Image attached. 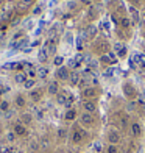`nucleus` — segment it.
<instances>
[{"label": "nucleus", "instance_id": "nucleus-1", "mask_svg": "<svg viewBox=\"0 0 145 153\" xmlns=\"http://www.w3.org/2000/svg\"><path fill=\"white\" fill-rule=\"evenodd\" d=\"M80 122L84 125V127H91V125L94 123V116L91 114V113H83L81 114V117H80Z\"/></svg>", "mask_w": 145, "mask_h": 153}, {"label": "nucleus", "instance_id": "nucleus-2", "mask_svg": "<svg viewBox=\"0 0 145 153\" xmlns=\"http://www.w3.org/2000/svg\"><path fill=\"white\" fill-rule=\"evenodd\" d=\"M84 136H86V133H84L83 130L75 128V130H73V134H72V142H73V144H80L83 139H84Z\"/></svg>", "mask_w": 145, "mask_h": 153}, {"label": "nucleus", "instance_id": "nucleus-3", "mask_svg": "<svg viewBox=\"0 0 145 153\" xmlns=\"http://www.w3.org/2000/svg\"><path fill=\"white\" fill-rule=\"evenodd\" d=\"M69 76H70V74H69V69L64 67V66H61L58 67V71H56V78L58 80H69Z\"/></svg>", "mask_w": 145, "mask_h": 153}, {"label": "nucleus", "instance_id": "nucleus-4", "mask_svg": "<svg viewBox=\"0 0 145 153\" xmlns=\"http://www.w3.org/2000/svg\"><path fill=\"white\" fill-rule=\"evenodd\" d=\"M108 141H109V144H111V145L119 144V142H120V134H119V131H115V130L109 131V134H108Z\"/></svg>", "mask_w": 145, "mask_h": 153}, {"label": "nucleus", "instance_id": "nucleus-5", "mask_svg": "<svg viewBox=\"0 0 145 153\" xmlns=\"http://www.w3.org/2000/svg\"><path fill=\"white\" fill-rule=\"evenodd\" d=\"M123 92H125V95L128 97V99H134V97H136V89L131 85H125V86H123Z\"/></svg>", "mask_w": 145, "mask_h": 153}, {"label": "nucleus", "instance_id": "nucleus-6", "mask_svg": "<svg viewBox=\"0 0 145 153\" xmlns=\"http://www.w3.org/2000/svg\"><path fill=\"white\" fill-rule=\"evenodd\" d=\"M83 108H84V111L86 113H94V111L97 109V106H95V103L92 102V100H86L84 103H83Z\"/></svg>", "mask_w": 145, "mask_h": 153}, {"label": "nucleus", "instance_id": "nucleus-7", "mask_svg": "<svg viewBox=\"0 0 145 153\" xmlns=\"http://www.w3.org/2000/svg\"><path fill=\"white\" fill-rule=\"evenodd\" d=\"M14 134H16V136H25V134H27V128H25V125H22V123L14 125Z\"/></svg>", "mask_w": 145, "mask_h": 153}, {"label": "nucleus", "instance_id": "nucleus-8", "mask_svg": "<svg viewBox=\"0 0 145 153\" xmlns=\"http://www.w3.org/2000/svg\"><path fill=\"white\" fill-rule=\"evenodd\" d=\"M38 56H39V61H41V62H45V61H47V58H48V47H47L45 44H44L42 48H41V52H39Z\"/></svg>", "mask_w": 145, "mask_h": 153}, {"label": "nucleus", "instance_id": "nucleus-9", "mask_svg": "<svg viewBox=\"0 0 145 153\" xmlns=\"http://www.w3.org/2000/svg\"><path fill=\"white\" fill-rule=\"evenodd\" d=\"M83 95H84L86 99H94V97L97 95V91L94 88H84L83 89Z\"/></svg>", "mask_w": 145, "mask_h": 153}, {"label": "nucleus", "instance_id": "nucleus-10", "mask_svg": "<svg viewBox=\"0 0 145 153\" xmlns=\"http://www.w3.org/2000/svg\"><path fill=\"white\" fill-rule=\"evenodd\" d=\"M141 125L137 123V122H134V123H131V134H133L134 137H137V136H141Z\"/></svg>", "mask_w": 145, "mask_h": 153}, {"label": "nucleus", "instance_id": "nucleus-11", "mask_svg": "<svg viewBox=\"0 0 145 153\" xmlns=\"http://www.w3.org/2000/svg\"><path fill=\"white\" fill-rule=\"evenodd\" d=\"M108 48H109V45H108L106 41H101V42H100L98 45H97V50L101 52L103 55H106V53H108Z\"/></svg>", "mask_w": 145, "mask_h": 153}, {"label": "nucleus", "instance_id": "nucleus-12", "mask_svg": "<svg viewBox=\"0 0 145 153\" xmlns=\"http://www.w3.org/2000/svg\"><path fill=\"white\" fill-rule=\"evenodd\" d=\"M48 94L58 95V83L56 81H52L50 85H48Z\"/></svg>", "mask_w": 145, "mask_h": 153}, {"label": "nucleus", "instance_id": "nucleus-13", "mask_svg": "<svg viewBox=\"0 0 145 153\" xmlns=\"http://www.w3.org/2000/svg\"><path fill=\"white\" fill-rule=\"evenodd\" d=\"M14 80H16V83H19V85H25V81L28 80V78H27V75H25V74L19 72V74H16Z\"/></svg>", "mask_w": 145, "mask_h": 153}, {"label": "nucleus", "instance_id": "nucleus-14", "mask_svg": "<svg viewBox=\"0 0 145 153\" xmlns=\"http://www.w3.org/2000/svg\"><path fill=\"white\" fill-rule=\"evenodd\" d=\"M75 117H77V111L72 109V108H70V109H67V113H66V116H64V119L70 122V120H75Z\"/></svg>", "mask_w": 145, "mask_h": 153}, {"label": "nucleus", "instance_id": "nucleus-15", "mask_svg": "<svg viewBox=\"0 0 145 153\" xmlns=\"http://www.w3.org/2000/svg\"><path fill=\"white\" fill-rule=\"evenodd\" d=\"M69 80H70L72 85H78V83H80V74L78 72H72L70 76H69Z\"/></svg>", "mask_w": 145, "mask_h": 153}, {"label": "nucleus", "instance_id": "nucleus-16", "mask_svg": "<svg viewBox=\"0 0 145 153\" xmlns=\"http://www.w3.org/2000/svg\"><path fill=\"white\" fill-rule=\"evenodd\" d=\"M134 59H136V62L141 64V67H145V55L144 53H136Z\"/></svg>", "mask_w": 145, "mask_h": 153}, {"label": "nucleus", "instance_id": "nucleus-17", "mask_svg": "<svg viewBox=\"0 0 145 153\" xmlns=\"http://www.w3.org/2000/svg\"><path fill=\"white\" fill-rule=\"evenodd\" d=\"M129 13H131V16H133V22H139V13H137V10L134 8V6H129Z\"/></svg>", "mask_w": 145, "mask_h": 153}, {"label": "nucleus", "instance_id": "nucleus-18", "mask_svg": "<svg viewBox=\"0 0 145 153\" xmlns=\"http://www.w3.org/2000/svg\"><path fill=\"white\" fill-rule=\"evenodd\" d=\"M36 72H38V76H39V78H45V76L48 75V69H47V67H39Z\"/></svg>", "mask_w": 145, "mask_h": 153}, {"label": "nucleus", "instance_id": "nucleus-19", "mask_svg": "<svg viewBox=\"0 0 145 153\" xmlns=\"http://www.w3.org/2000/svg\"><path fill=\"white\" fill-rule=\"evenodd\" d=\"M67 99H69V97H67L66 94H58V97H56V100H58L59 105H66V103H67Z\"/></svg>", "mask_w": 145, "mask_h": 153}, {"label": "nucleus", "instance_id": "nucleus-20", "mask_svg": "<svg viewBox=\"0 0 145 153\" xmlns=\"http://www.w3.org/2000/svg\"><path fill=\"white\" fill-rule=\"evenodd\" d=\"M30 99H31L33 102H39V100H41V92H39V91H31V92H30Z\"/></svg>", "mask_w": 145, "mask_h": 153}, {"label": "nucleus", "instance_id": "nucleus-21", "mask_svg": "<svg viewBox=\"0 0 145 153\" xmlns=\"http://www.w3.org/2000/svg\"><path fill=\"white\" fill-rule=\"evenodd\" d=\"M16 105H17L19 108H24V106H25V99H24L22 95H17V97H16Z\"/></svg>", "mask_w": 145, "mask_h": 153}, {"label": "nucleus", "instance_id": "nucleus-22", "mask_svg": "<svg viewBox=\"0 0 145 153\" xmlns=\"http://www.w3.org/2000/svg\"><path fill=\"white\" fill-rule=\"evenodd\" d=\"M8 109H10V103L8 102H6V100L0 102V111H3V113H5V111H8Z\"/></svg>", "mask_w": 145, "mask_h": 153}, {"label": "nucleus", "instance_id": "nucleus-23", "mask_svg": "<svg viewBox=\"0 0 145 153\" xmlns=\"http://www.w3.org/2000/svg\"><path fill=\"white\" fill-rule=\"evenodd\" d=\"M53 62H55V66L61 67V66H63V62H64V58H63V56H56V58L53 59Z\"/></svg>", "mask_w": 145, "mask_h": 153}, {"label": "nucleus", "instance_id": "nucleus-24", "mask_svg": "<svg viewBox=\"0 0 145 153\" xmlns=\"http://www.w3.org/2000/svg\"><path fill=\"white\" fill-rule=\"evenodd\" d=\"M120 127H122L123 130H125V128L128 127V119H127L125 116H122V117H120Z\"/></svg>", "mask_w": 145, "mask_h": 153}, {"label": "nucleus", "instance_id": "nucleus-25", "mask_svg": "<svg viewBox=\"0 0 145 153\" xmlns=\"http://www.w3.org/2000/svg\"><path fill=\"white\" fill-rule=\"evenodd\" d=\"M95 34H97V28H95V27H89V28H87V36L92 38V36H95Z\"/></svg>", "mask_w": 145, "mask_h": 153}, {"label": "nucleus", "instance_id": "nucleus-26", "mask_svg": "<svg viewBox=\"0 0 145 153\" xmlns=\"http://www.w3.org/2000/svg\"><path fill=\"white\" fill-rule=\"evenodd\" d=\"M34 83H36V81H34L33 78H30V80H27V81H25V89H31V88L34 86Z\"/></svg>", "mask_w": 145, "mask_h": 153}, {"label": "nucleus", "instance_id": "nucleus-27", "mask_svg": "<svg viewBox=\"0 0 145 153\" xmlns=\"http://www.w3.org/2000/svg\"><path fill=\"white\" fill-rule=\"evenodd\" d=\"M115 55H117V56H119V58H123V56H127V48L123 47L122 50H119V52H117Z\"/></svg>", "mask_w": 145, "mask_h": 153}, {"label": "nucleus", "instance_id": "nucleus-28", "mask_svg": "<svg viewBox=\"0 0 145 153\" xmlns=\"http://www.w3.org/2000/svg\"><path fill=\"white\" fill-rule=\"evenodd\" d=\"M22 122H24V123H30V122H31V116H30V114H24V116H22Z\"/></svg>", "mask_w": 145, "mask_h": 153}, {"label": "nucleus", "instance_id": "nucleus-29", "mask_svg": "<svg viewBox=\"0 0 145 153\" xmlns=\"http://www.w3.org/2000/svg\"><path fill=\"white\" fill-rule=\"evenodd\" d=\"M106 152H108V153H119V149H117L115 145H109Z\"/></svg>", "mask_w": 145, "mask_h": 153}, {"label": "nucleus", "instance_id": "nucleus-30", "mask_svg": "<svg viewBox=\"0 0 145 153\" xmlns=\"http://www.w3.org/2000/svg\"><path fill=\"white\" fill-rule=\"evenodd\" d=\"M120 24H122L123 28H128V27H129V20L128 19H120Z\"/></svg>", "mask_w": 145, "mask_h": 153}, {"label": "nucleus", "instance_id": "nucleus-31", "mask_svg": "<svg viewBox=\"0 0 145 153\" xmlns=\"http://www.w3.org/2000/svg\"><path fill=\"white\" fill-rule=\"evenodd\" d=\"M66 134H67V131H66L64 128L58 130V136H59V137H63V139H64V137H66Z\"/></svg>", "mask_w": 145, "mask_h": 153}, {"label": "nucleus", "instance_id": "nucleus-32", "mask_svg": "<svg viewBox=\"0 0 145 153\" xmlns=\"http://www.w3.org/2000/svg\"><path fill=\"white\" fill-rule=\"evenodd\" d=\"M128 64H129V67H131V69H136V66H137V62H136V59L133 58V59H129V61H128Z\"/></svg>", "mask_w": 145, "mask_h": 153}, {"label": "nucleus", "instance_id": "nucleus-33", "mask_svg": "<svg viewBox=\"0 0 145 153\" xmlns=\"http://www.w3.org/2000/svg\"><path fill=\"white\" fill-rule=\"evenodd\" d=\"M41 11H42V8H41V6H36V8L33 10V14H41Z\"/></svg>", "mask_w": 145, "mask_h": 153}, {"label": "nucleus", "instance_id": "nucleus-34", "mask_svg": "<svg viewBox=\"0 0 145 153\" xmlns=\"http://www.w3.org/2000/svg\"><path fill=\"white\" fill-rule=\"evenodd\" d=\"M14 137H16L14 133H8V141H14Z\"/></svg>", "mask_w": 145, "mask_h": 153}, {"label": "nucleus", "instance_id": "nucleus-35", "mask_svg": "<svg viewBox=\"0 0 145 153\" xmlns=\"http://www.w3.org/2000/svg\"><path fill=\"white\" fill-rule=\"evenodd\" d=\"M28 75H30V76H36V75H38V72L31 69V71H28Z\"/></svg>", "mask_w": 145, "mask_h": 153}, {"label": "nucleus", "instance_id": "nucleus-36", "mask_svg": "<svg viewBox=\"0 0 145 153\" xmlns=\"http://www.w3.org/2000/svg\"><path fill=\"white\" fill-rule=\"evenodd\" d=\"M83 5H91V0H80Z\"/></svg>", "mask_w": 145, "mask_h": 153}, {"label": "nucleus", "instance_id": "nucleus-37", "mask_svg": "<svg viewBox=\"0 0 145 153\" xmlns=\"http://www.w3.org/2000/svg\"><path fill=\"white\" fill-rule=\"evenodd\" d=\"M20 36H22V33H17V34H14V38H13V39H14V41H16V39H19Z\"/></svg>", "mask_w": 145, "mask_h": 153}, {"label": "nucleus", "instance_id": "nucleus-38", "mask_svg": "<svg viewBox=\"0 0 145 153\" xmlns=\"http://www.w3.org/2000/svg\"><path fill=\"white\" fill-rule=\"evenodd\" d=\"M41 44V41H34V42L31 44V47H36V45H39Z\"/></svg>", "mask_w": 145, "mask_h": 153}, {"label": "nucleus", "instance_id": "nucleus-39", "mask_svg": "<svg viewBox=\"0 0 145 153\" xmlns=\"http://www.w3.org/2000/svg\"><path fill=\"white\" fill-rule=\"evenodd\" d=\"M0 30L5 31V30H6V24H2V25H0Z\"/></svg>", "mask_w": 145, "mask_h": 153}, {"label": "nucleus", "instance_id": "nucleus-40", "mask_svg": "<svg viewBox=\"0 0 145 153\" xmlns=\"http://www.w3.org/2000/svg\"><path fill=\"white\" fill-rule=\"evenodd\" d=\"M112 20H114L115 24H119V19H117V16H115V14H112Z\"/></svg>", "mask_w": 145, "mask_h": 153}, {"label": "nucleus", "instance_id": "nucleus-41", "mask_svg": "<svg viewBox=\"0 0 145 153\" xmlns=\"http://www.w3.org/2000/svg\"><path fill=\"white\" fill-rule=\"evenodd\" d=\"M33 2V0H24V3H27V5H28V3H31Z\"/></svg>", "mask_w": 145, "mask_h": 153}, {"label": "nucleus", "instance_id": "nucleus-42", "mask_svg": "<svg viewBox=\"0 0 145 153\" xmlns=\"http://www.w3.org/2000/svg\"><path fill=\"white\" fill-rule=\"evenodd\" d=\"M144 17H145V10H144Z\"/></svg>", "mask_w": 145, "mask_h": 153}, {"label": "nucleus", "instance_id": "nucleus-43", "mask_svg": "<svg viewBox=\"0 0 145 153\" xmlns=\"http://www.w3.org/2000/svg\"><path fill=\"white\" fill-rule=\"evenodd\" d=\"M0 94H2V92H0Z\"/></svg>", "mask_w": 145, "mask_h": 153}]
</instances>
